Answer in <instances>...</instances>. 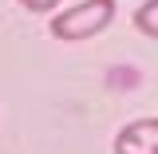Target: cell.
Wrapping results in <instances>:
<instances>
[{"label": "cell", "mask_w": 158, "mask_h": 154, "mask_svg": "<svg viewBox=\"0 0 158 154\" xmlns=\"http://www.w3.org/2000/svg\"><path fill=\"white\" fill-rule=\"evenodd\" d=\"M20 4H24L28 12H52V8H56L59 0H20Z\"/></svg>", "instance_id": "4"}, {"label": "cell", "mask_w": 158, "mask_h": 154, "mask_svg": "<svg viewBox=\"0 0 158 154\" xmlns=\"http://www.w3.org/2000/svg\"><path fill=\"white\" fill-rule=\"evenodd\" d=\"M154 16H158V0H146V8H138V16H135L138 32H146L150 40L158 36V24H154Z\"/></svg>", "instance_id": "3"}, {"label": "cell", "mask_w": 158, "mask_h": 154, "mask_svg": "<svg viewBox=\"0 0 158 154\" xmlns=\"http://www.w3.org/2000/svg\"><path fill=\"white\" fill-rule=\"evenodd\" d=\"M111 20H115V0H83V4H75V8H67L52 20V36L67 40V44L71 40H91Z\"/></svg>", "instance_id": "1"}, {"label": "cell", "mask_w": 158, "mask_h": 154, "mask_svg": "<svg viewBox=\"0 0 158 154\" xmlns=\"http://www.w3.org/2000/svg\"><path fill=\"white\" fill-rule=\"evenodd\" d=\"M115 154H158V119H135L115 135Z\"/></svg>", "instance_id": "2"}]
</instances>
